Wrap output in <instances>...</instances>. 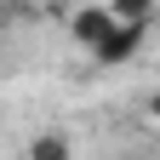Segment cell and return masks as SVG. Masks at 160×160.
<instances>
[{
    "instance_id": "1",
    "label": "cell",
    "mask_w": 160,
    "mask_h": 160,
    "mask_svg": "<svg viewBox=\"0 0 160 160\" xmlns=\"http://www.w3.org/2000/svg\"><path fill=\"white\" fill-rule=\"evenodd\" d=\"M114 23H120V17L103 6V0H97V6H80V12H74V40H80L86 52H97V46L114 34Z\"/></svg>"
},
{
    "instance_id": "2",
    "label": "cell",
    "mask_w": 160,
    "mask_h": 160,
    "mask_svg": "<svg viewBox=\"0 0 160 160\" xmlns=\"http://www.w3.org/2000/svg\"><path fill=\"white\" fill-rule=\"evenodd\" d=\"M143 34H149V23H114V34L103 40V46H97L92 57H97V63H126V57H137V46H143Z\"/></svg>"
},
{
    "instance_id": "3",
    "label": "cell",
    "mask_w": 160,
    "mask_h": 160,
    "mask_svg": "<svg viewBox=\"0 0 160 160\" xmlns=\"http://www.w3.org/2000/svg\"><path fill=\"white\" fill-rule=\"evenodd\" d=\"M29 160H69V137H63V132H46V137H34Z\"/></svg>"
},
{
    "instance_id": "4",
    "label": "cell",
    "mask_w": 160,
    "mask_h": 160,
    "mask_svg": "<svg viewBox=\"0 0 160 160\" xmlns=\"http://www.w3.org/2000/svg\"><path fill=\"white\" fill-rule=\"evenodd\" d=\"M103 6L120 17V23H149V12H154V0H103Z\"/></svg>"
},
{
    "instance_id": "5",
    "label": "cell",
    "mask_w": 160,
    "mask_h": 160,
    "mask_svg": "<svg viewBox=\"0 0 160 160\" xmlns=\"http://www.w3.org/2000/svg\"><path fill=\"white\" fill-rule=\"evenodd\" d=\"M149 114H154V120H160V92H154V97H149Z\"/></svg>"
}]
</instances>
